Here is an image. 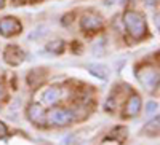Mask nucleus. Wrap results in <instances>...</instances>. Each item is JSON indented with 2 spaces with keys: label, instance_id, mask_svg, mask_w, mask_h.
<instances>
[{
  "label": "nucleus",
  "instance_id": "obj_8",
  "mask_svg": "<svg viewBox=\"0 0 160 145\" xmlns=\"http://www.w3.org/2000/svg\"><path fill=\"white\" fill-rule=\"evenodd\" d=\"M45 116V112H43V107L38 104H31L28 107V118L32 121V123H38L42 121Z\"/></svg>",
  "mask_w": 160,
  "mask_h": 145
},
{
  "label": "nucleus",
  "instance_id": "obj_10",
  "mask_svg": "<svg viewBox=\"0 0 160 145\" xmlns=\"http://www.w3.org/2000/svg\"><path fill=\"white\" fill-rule=\"evenodd\" d=\"M88 72L91 75H95L99 80H106L108 78V67L101 64H88Z\"/></svg>",
  "mask_w": 160,
  "mask_h": 145
},
{
  "label": "nucleus",
  "instance_id": "obj_18",
  "mask_svg": "<svg viewBox=\"0 0 160 145\" xmlns=\"http://www.w3.org/2000/svg\"><path fill=\"white\" fill-rule=\"evenodd\" d=\"M5 7V0H0V10H2Z\"/></svg>",
  "mask_w": 160,
  "mask_h": 145
},
{
  "label": "nucleus",
  "instance_id": "obj_19",
  "mask_svg": "<svg viewBox=\"0 0 160 145\" xmlns=\"http://www.w3.org/2000/svg\"><path fill=\"white\" fill-rule=\"evenodd\" d=\"M0 97H2V88H0Z\"/></svg>",
  "mask_w": 160,
  "mask_h": 145
},
{
  "label": "nucleus",
  "instance_id": "obj_5",
  "mask_svg": "<svg viewBox=\"0 0 160 145\" xmlns=\"http://www.w3.org/2000/svg\"><path fill=\"white\" fill-rule=\"evenodd\" d=\"M102 27V18L93 13H87L80 19V29L82 30H98Z\"/></svg>",
  "mask_w": 160,
  "mask_h": 145
},
{
  "label": "nucleus",
  "instance_id": "obj_7",
  "mask_svg": "<svg viewBox=\"0 0 160 145\" xmlns=\"http://www.w3.org/2000/svg\"><path fill=\"white\" fill-rule=\"evenodd\" d=\"M139 80L142 82V85L148 88V89H152L154 86H157V80H158V73L154 72L152 69H148L144 70L141 75H139Z\"/></svg>",
  "mask_w": 160,
  "mask_h": 145
},
{
  "label": "nucleus",
  "instance_id": "obj_6",
  "mask_svg": "<svg viewBox=\"0 0 160 145\" xmlns=\"http://www.w3.org/2000/svg\"><path fill=\"white\" fill-rule=\"evenodd\" d=\"M141 105H142V102H141V97L138 96V94H133L130 99H128V102H127V107H125V116H130V118H133V116H136L139 112H141Z\"/></svg>",
  "mask_w": 160,
  "mask_h": 145
},
{
  "label": "nucleus",
  "instance_id": "obj_4",
  "mask_svg": "<svg viewBox=\"0 0 160 145\" xmlns=\"http://www.w3.org/2000/svg\"><path fill=\"white\" fill-rule=\"evenodd\" d=\"M3 59L10 65H19L26 59V53L16 45H8L5 48V53H3Z\"/></svg>",
  "mask_w": 160,
  "mask_h": 145
},
{
  "label": "nucleus",
  "instance_id": "obj_11",
  "mask_svg": "<svg viewBox=\"0 0 160 145\" xmlns=\"http://www.w3.org/2000/svg\"><path fill=\"white\" fill-rule=\"evenodd\" d=\"M158 124H160L158 116H155L154 120H151L148 124L144 126L142 133H144V134H148V136H157V134H158Z\"/></svg>",
  "mask_w": 160,
  "mask_h": 145
},
{
  "label": "nucleus",
  "instance_id": "obj_13",
  "mask_svg": "<svg viewBox=\"0 0 160 145\" xmlns=\"http://www.w3.org/2000/svg\"><path fill=\"white\" fill-rule=\"evenodd\" d=\"M64 48H66V45L62 40H53L47 45V49L50 53H53V54H61V53H64Z\"/></svg>",
  "mask_w": 160,
  "mask_h": 145
},
{
  "label": "nucleus",
  "instance_id": "obj_1",
  "mask_svg": "<svg viewBox=\"0 0 160 145\" xmlns=\"http://www.w3.org/2000/svg\"><path fill=\"white\" fill-rule=\"evenodd\" d=\"M123 22L127 26V29L130 32V35L133 38H136V40H139V38H142L146 35V32H148V27H146V21L142 18L141 13L138 11H127L123 15Z\"/></svg>",
  "mask_w": 160,
  "mask_h": 145
},
{
  "label": "nucleus",
  "instance_id": "obj_9",
  "mask_svg": "<svg viewBox=\"0 0 160 145\" xmlns=\"http://www.w3.org/2000/svg\"><path fill=\"white\" fill-rule=\"evenodd\" d=\"M61 97V89L58 86H51L45 91V94H43V102L47 105H55Z\"/></svg>",
  "mask_w": 160,
  "mask_h": 145
},
{
  "label": "nucleus",
  "instance_id": "obj_12",
  "mask_svg": "<svg viewBox=\"0 0 160 145\" xmlns=\"http://www.w3.org/2000/svg\"><path fill=\"white\" fill-rule=\"evenodd\" d=\"M45 35H48V26L40 24L38 27H35V29L29 34V40H40V38H43Z\"/></svg>",
  "mask_w": 160,
  "mask_h": 145
},
{
  "label": "nucleus",
  "instance_id": "obj_14",
  "mask_svg": "<svg viewBox=\"0 0 160 145\" xmlns=\"http://www.w3.org/2000/svg\"><path fill=\"white\" fill-rule=\"evenodd\" d=\"M115 104H117V101H115L114 97H109L108 101H106V104H104V109H106V112H114V109H115Z\"/></svg>",
  "mask_w": 160,
  "mask_h": 145
},
{
  "label": "nucleus",
  "instance_id": "obj_15",
  "mask_svg": "<svg viewBox=\"0 0 160 145\" xmlns=\"http://www.w3.org/2000/svg\"><path fill=\"white\" fill-rule=\"evenodd\" d=\"M146 112H148L149 115H151L152 112H157V102H154V101H151V102L148 104V109H146Z\"/></svg>",
  "mask_w": 160,
  "mask_h": 145
},
{
  "label": "nucleus",
  "instance_id": "obj_2",
  "mask_svg": "<svg viewBox=\"0 0 160 145\" xmlns=\"http://www.w3.org/2000/svg\"><path fill=\"white\" fill-rule=\"evenodd\" d=\"M48 121L53 126L64 128V126H69L75 121V115L68 109H53L48 112Z\"/></svg>",
  "mask_w": 160,
  "mask_h": 145
},
{
  "label": "nucleus",
  "instance_id": "obj_3",
  "mask_svg": "<svg viewBox=\"0 0 160 145\" xmlns=\"http://www.w3.org/2000/svg\"><path fill=\"white\" fill-rule=\"evenodd\" d=\"M22 30V26L16 18H3L0 21V35L3 37H11V35H16Z\"/></svg>",
  "mask_w": 160,
  "mask_h": 145
},
{
  "label": "nucleus",
  "instance_id": "obj_17",
  "mask_svg": "<svg viewBox=\"0 0 160 145\" xmlns=\"http://www.w3.org/2000/svg\"><path fill=\"white\" fill-rule=\"evenodd\" d=\"M16 2H21V3H29V2H37V0H16Z\"/></svg>",
  "mask_w": 160,
  "mask_h": 145
},
{
  "label": "nucleus",
  "instance_id": "obj_16",
  "mask_svg": "<svg viewBox=\"0 0 160 145\" xmlns=\"http://www.w3.org/2000/svg\"><path fill=\"white\" fill-rule=\"evenodd\" d=\"M7 133H8V129H7L5 123H0V139H3L7 136Z\"/></svg>",
  "mask_w": 160,
  "mask_h": 145
}]
</instances>
